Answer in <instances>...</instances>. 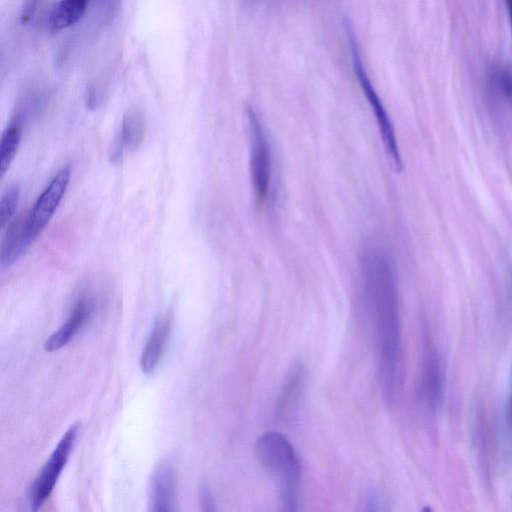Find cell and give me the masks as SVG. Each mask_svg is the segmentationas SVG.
Listing matches in <instances>:
<instances>
[{"label":"cell","instance_id":"obj_10","mask_svg":"<svg viewBox=\"0 0 512 512\" xmlns=\"http://www.w3.org/2000/svg\"><path fill=\"white\" fill-rule=\"evenodd\" d=\"M91 313V301L86 298L79 299L66 322L45 341V350L53 352L65 346L84 326Z\"/></svg>","mask_w":512,"mask_h":512},{"label":"cell","instance_id":"obj_13","mask_svg":"<svg viewBox=\"0 0 512 512\" xmlns=\"http://www.w3.org/2000/svg\"><path fill=\"white\" fill-rule=\"evenodd\" d=\"M145 131L146 120L144 114L136 108L130 109L123 116L119 141L123 148L135 150L142 144Z\"/></svg>","mask_w":512,"mask_h":512},{"label":"cell","instance_id":"obj_5","mask_svg":"<svg viewBox=\"0 0 512 512\" xmlns=\"http://www.w3.org/2000/svg\"><path fill=\"white\" fill-rule=\"evenodd\" d=\"M78 430V423L68 428L32 483L29 489V500L33 510L39 509L53 491L74 447Z\"/></svg>","mask_w":512,"mask_h":512},{"label":"cell","instance_id":"obj_11","mask_svg":"<svg viewBox=\"0 0 512 512\" xmlns=\"http://www.w3.org/2000/svg\"><path fill=\"white\" fill-rule=\"evenodd\" d=\"M487 90L495 104L512 112V66L510 64L499 63L489 69Z\"/></svg>","mask_w":512,"mask_h":512},{"label":"cell","instance_id":"obj_9","mask_svg":"<svg viewBox=\"0 0 512 512\" xmlns=\"http://www.w3.org/2000/svg\"><path fill=\"white\" fill-rule=\"evenodd\" d=\"M172 323L171 311L155 320L140 357V368L143 373H151L158 365L170 336Z\"/></svg>","mask_w":512,"mask_h":512},{"label":"cell","instance_id":"obj_4","mask_svg":"<svg viewBox=\"0 0 512 512\" xmlns=\"http://www.w3.org/2000/svg\"><path fill=\"white\" fill-rule=\"evenodd\" d=\"M250 129V171L256 203L262 205L268 195L272 175V154L261 121L252 107L247 108Z\"/></svg>","mask_w":512,"mask_h":512},{"label":"cell","instance_id":"obj_3","mask_svg":"<svg viewBox=\"0 0 512 512\" xmlns=\"http://www.w3.org/2000/svg\"><path fill=\"white\" fill-rule=\"evenodd\" d=\"M347 32L355 74L371 108L374 111L387 154L391 158L395 168L401 171L403 169V162L399 152L393 124L365 71L357 42L355 40V35L350 26H347Z\"/></svg>","mask_w":512,"mask_h":512},{"label":"cell","instance_id":"obj_18","mask_svg":"<svg viewBox=\"0 0 512 512\" xmlns=\"http://www.w3.org/2000/svg\"><path fill=\"white\" fill-rule=\"evenodd\" d=\"M504 2L506 5L508 18H509V22H510V26H511V31H512V0H504Z\"/></svg>","mask_w":512,"mask_h":512},{"label":"cell","instance_id":"obj_19","mask_svg":"<svg viewBox=\"0 0 512 512\" xmlns=\"http://www.w3.org/2000/svg\"><path fill=\"white\" fill-rule=\"evenodd\" d=\"M509 414H510V423L512 425V392H511V397H510Z\"/></svg>","mask_w":512,"mask_h":512},{"label":"cell","instance_id":"obj_12","mask_svg":"<svg viewBox=\"0 0 512 512\" xmlns=\"http://www.w3.org/2000/svg\"><path fill=\"white\" fill-rule=\"evenodd\" d=\"M90 0H59L47 18L49 31L60 32L78 22L85 14Z\"/></svg>","mask_w":512,"mask_h":512},{"label":"cell","instance_id":"obj_16","mask_svg":"<svg viewBox=\"0 0 512 512\" xmlns=\"http://www.w3.org/2000/svg\"><path fill=\"white\" fill-rule=\"evenodd\" d=\"M20 188L16 184L9 185L0 198V227L4 228L13 218L17 209Z\"/></svg>","mask_w":512,"mask_h":512},{"label":"cell","instance_id":"obj_17","mask_svg":"<svg viewBox=\"0 0 512 512\" xmlns=\"http://www.w3.org/2000/svg\"><path fill=\"white\" fill-rule=\"evenodd\" d=\"M199 500L203 511L215 510L214 498L207 483H202L200 486Z\"/></svg>","mask_w":512,"mask_h":512},{"label":"cell","instance_id":"obj_1","mask_svg":"<svg viewBox=\"0 0 512 512\" xmlns=\"http://www.w3.org/2000/svg\"><path fill=\"white\" fill-rule=\"evenodd\" d=\"M362 290L366 308L375 326L378 369L382 393L393 398L399 354L398 295L393 267L376 248L361 257Z\"/></svg>","mask_w":512,"mask_h":512},{"label":"cell","instance_id":"obj_8","mask_svg":"<svg viewBox=\"0 0 512 512\" xmlns=\"http://www.w3.org/2000/svg\"><path fill=\"white\" fill-rule=\"evenodd\" d=\"M34 240L30 225L29 214L21 215L8 226L0 249V265L7 268L16 263Z\"/></svg>","mask_w":512,"mask_h":512},{"label":"cell","instance_id":"obj_14","mask_svg":"<svg viewBox=\"0 0 512 512\" xmlns=\"http://www.w3.org/2000/svg\"><path fill=\"white\" fill-rule=\"evenodd\" d=\"M304 382V373L300 364L295 365L283 386L279 403L278 415L284 417L298 402Z\"/></svg>","mask_w":512,"mask_h":512},{"label":"cell","instance_id":"obj_2","mask_svg":"<svg viewBox=\"0 0 512 512\" xmlns=\"http://www.w3.org/2000/svg\"><path fill=\"white\" fill-rule=\"evenodd\" d=\"M255 456L261 466L274 478L285 511H296L301 467L290 441L281 433L268 432L255 443Z\"/></svg>","mask_w":512,"mask_h":512},{"label":"cell","instance_id":"obj_6","mask_svg":"<svg viewBox=\"0 0 512 512\" xmlns=\"http://www.w3.org/2000/svg\"><path fill=\"white\" fill-rule=\"evenodd\" d=\"M71 175L70 167L60 170L37 199L29 213V225L35 238L54 215L66 189Z\"/></svg>","mask_w":512,"mask_h":512},{"label":"cell","instance_id":"obj_7","mask_svg":"<svg viewBox=\"0 0 512 512\" xmlns=\"http://www.w3.org/2000/svg\"><path fill=\"white\" fill-rule=\"evenodd\" d=\"M176 471L170 460H163L151 474L148 485V506L153 512L174 510Z\"/></svg>","mask_w":512,"mask_h":512},{"label":"cell","instance_id":"obj_15","mask_svg":"<svg viewBox=\"0 0 512 512\" xmlns=\"http://www.w3.org/2000/svg\"><path fill=\"white\" fill-rule=\"evenodd\" d=\"M21 139V129L18 124L9 126L2 134L0 141V175L6 173L10 167Z\"/></svg>","mask_w":512,"mask_h":512}]
</instances>
